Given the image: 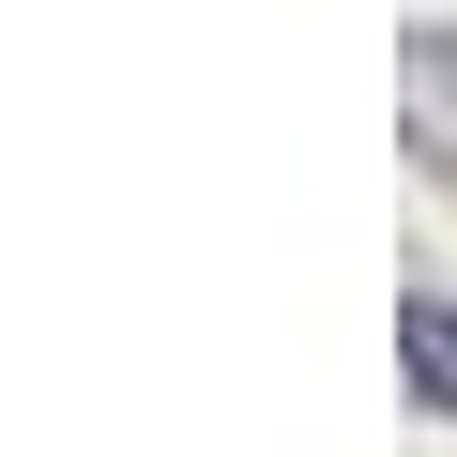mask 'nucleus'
<instances>
[{
	"instance_id": "1",
	"label": "nucleus",
	"mask_w": 457,
	"mask_h": 457,
	"mask_svg": "<svg viewBox=\"0 0 457 457\" xmlns=\"http://www.w3.org/2000/svg\"><path fill=\"white\" fill-rule=\"evenodd\" d=\"M396 381H411V411L427 427H457V290H396Z\"/></svg>"
}]
</instances>
